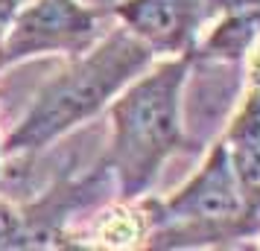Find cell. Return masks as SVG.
<instances>
[{
    "mask_svg": "<svg viewBox=\"0 0 260 251\" xmlns=\"http://www.w3.org/2000/svg\"><path fill=\"white\" fill-rule=\"evenodd\" d=\"M193 64V53L167 56L108 102L111 137L96 164L111 172L123 202H135L149 193L167 161L196 146L181 126V91Z\"/></svg>",
    "mask_w": 260,
    "mask_h": 251,
    "instance_id": "cell-1",
    "label": "cell"
},
{
    "mask_svg": "<svg viewBox=\"0 0 260 251\" xmlns=\"http://www.w3.org/2000/svg\"><path fill=\"white\" fill-rule=\"evenodd\" d=\"M152 61V50L120 24L41 85L24 120L0 144L3 158L32 161L64 134L106 111L108 102Z\"/></svg>",
    "mask_w": 260,
    "mask_h": 251,
    "instance_id": "cell-2",
    "label": "cell"
},
{
    "mask_svg": "<svg viewBox=\"0 0 260 251\" xmlns=\"http://www.w3.org/2000/svg\"><path fill=\"white\" fill-rule=\"evenodd\" d=\"M146 245L190 248L222 245L231 239L260 237V219L251 216L225 140L211 146L196 175L170 199H146Z\"/></svg>",
    "mask_w": 260,
    "mask_h": 251,
    "instance_id": "cell-3",
    "label": "cell"
},
{
    "mask_svg": "<svg viewBox=\"0 0 260 251\" xmlns=\"http://www.w3.org/2000/svg\"><path fill=\"white\" fill-rule=\"evenodd\" d=\"M100 18L103 12L82 0H32L21 6L0 41V70L50 53L79 56L96 44Z\"/></svg>",
    "mask_w": 260,
    "mask_h": 251,
    "instance_id": "cell-4",
    "label": "cell"
},
{
    "mask_svg": "<svg viewBox=\"0 0 260 251\" xmlns=\"http://www.w3.org/2000/svg\"><path fill=\"white\" fill-rule=\"evenodd\" d=\"M108 12L155 56L196 53L202 26L208 24L205 0H117Z\"/></svg>",
    "mask_w": 260,
    "mask_h": 251,
    "instance_id": "cell-5",
    "label": "cell"
},
{
    "mask_svg": "<svg viewBox=\"0 0 260 251\" xmlns=\"http://www.w3.org/2000/svg\"><path fill=\"white\" fill-rule=\"evenodd\" d=\"M222 140L228 146L243 199L251 216L260 219V88L248 91Z\"/></svg>",
    "mask_w": 260,
    "mask_h": 251,
    "instance_id": "cell-6",
    "label": "cell"
},
{
    "mask_svg": "<svg viewBox=\"0 0 260 251\" xmlns=\"http://www.w3.org/2000/svg\"><path fill=\"white\" fill-rule=\"evenodd\" d=\"M143 237H146V213H143V207L141 210L117 207L111 213H103V222L94 231L96 245H108V248H126V245H135Z\"/></svg>",
    "mask_w": 260,
    "mask_h": 251,
    "instance_id": "cell-7",
    "label": "cell"
},
{
    "mask_svg": "<svg viewBox=\"0 0 260 251\" xmlns=\"http://www.w3.org/2000/svg\"><path fill=\"white\" fill-rule=\"evenodd\" d=\"M21 3H24V0H0V41H3V35H6L9 24L15 21V15H18V9H21Z\"/></svg>",
    "mask_w": 260,
    "mask_h": 251,
    "instance_id": "cell-8",
    "label": "cell"
},
{
    "mask_svg": "<svg viewBox=\"0 0 260 251\" xmlns=\"http://www.w3.org/2000/svg\"><path fill=\"white\" fill-rule=\"evenodd\" d=\"M248 82L251 88H260V38L251 47V67H248Z\"/></svg>",
    "mask_w": 260,
    "mask_h": 251,
    "instance_id": "cell-9",
    "label": "cell"
},
{
    "mask_svg": "<svg viewBox=\"0 0 260 251\" xmlns=\"http://www.w3.org/2000/svg\"><path fill=\"white\" fill-rule=\"evenodd\" d=\"M0 158H3V149H0Z\"/></svg>",
    "mask_w": 260,
    "mask_h": 251,
    "instance_id": "cell-10",
    "label": "cell"
}]
</instances>
